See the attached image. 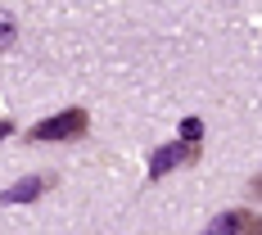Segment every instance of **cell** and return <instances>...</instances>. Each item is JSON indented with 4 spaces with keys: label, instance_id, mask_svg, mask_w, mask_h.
Returning a JSON list of instances; mask_svg holds the SVG:
<instances>
[{
    "label": "cell",
    "instance_id": "1",
    "mask_svg": "<svg viewBox=\"0 0 262 235\" xmlns=\"http://www.w3.org/2000/svg\"><path fill=\"white\" fill-rule=\"evenodd\" d=\"M86 127H91V113L86 109H63V113H54V118H46V122H36V127L27 131V140H77V136H86Z\"/></svg>",
    "mask_w": 262,
    "mask_h": 235
},
{
    "label": "cell",
    "instance_id": "2",
    "mask_svg": "<svg viewBox=\"0 0 262 235\" xmlns=\"http://www.w3.org/2000/svg\"><path fill=\"white\" fill-rule=\"evenodd\" d=\"M194 158H199V145H185V140L163 145V149H154V154H149V181L167 177V172H177V167H190Z\"/></svg>",
    "mask_w": 262,
    "mask_h": 235
},
{
    "label": "cell",
    "instance_id": "3",
    "mask_svg": "<svg viewBox=\"0 0 262 235\" xmlns=\"http://www.w3.org/2000/svg\"><path fill=\"white\" fill-rule=\"evenodd\" d=\"M208 235H262V217L253 208H226L208 222Z\"/></svg>",
    "mask_w": 262,
    "mask_h": 235
},
{
    "label": "cell",
    "instance_id": "4",
    "mask_svg": "<svg viewBox=\"0 0 262 235\" xmlns=\"http://www.w3.org/2000/svg\"><path fill=\"white\" fill-rule=\"evenodd\" d=\"M46 190H54V172H36V177L14 181L5 195H0V204H32V199H41Z\"/></svg>",
    "mask_w": 262,
    "mask_h": 235
},
{
    "label": "cell",
    "instance_id": "5",
    "mask_svg": "<svg viewBox=\"0 0 262 235\" xmlns=\"http://www.w3.org/2000/svg\"><path fill=\"white\" fill-rule=\"evenodd\" d=\"M14 41H18V27H14V18H9V14L0 9V50H9Z\"/></svg>",
    "mask_w": 262,
    "mask_h": 235
},
{
    "label": "cell",
    "instance_id": "6",
    "mask_svg": "<svg viewBox=\"0 0 262 235\" xmlns=\"http://www.w3.org/2000/svg\"><path fill=\"white\" fill-rule=\"evenodd\" d=\"M199 136H204V118H185L181 122V140L185 145H199Z\"/></svg>",
    "mask_w": 262,
    "mask_h": 235
},
{
    "label": "cell",
    "instance_id": "7",
    "mask_svg": "<svg viewBox=\"0 0 262 235\" xmlns=\"http://www.w3.org/2000/svg\"><path fill=\"white\" fill-rule=\"evenodd\" d=\"M249 195H253V199H262V172L253 177V181H249Z\"/></svg>",
    "mask_w": 262,
    "mask_h": 235
},
{
    "label": "cell",
    "instance_id": "8",
    "mask_svg": "<svg viewBox=\"0 0 262 235\" xmlns=\"http://www.w3.org/2000/svg\"><path fill=\"white\" fill-rule=\"evenodd\" d=\"M9 131H14V122H0V140H5V136H9Z\"/></svg>",
    "mask_w": 262,
    "mask_h": 235
}]
</instances>
